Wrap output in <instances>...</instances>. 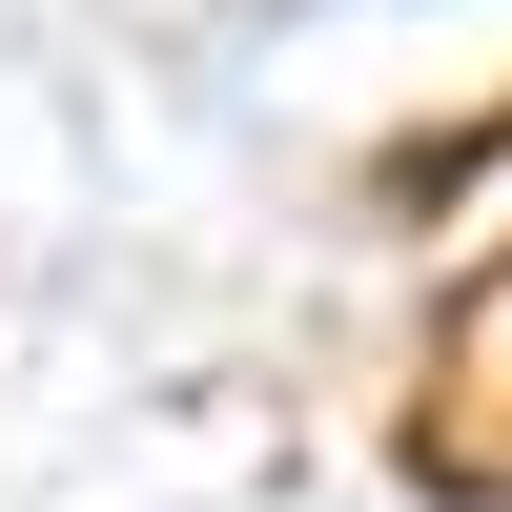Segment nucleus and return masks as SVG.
<instances>
[{"label": "nucleus", "instance_id": "obj_1", "mask_svg": "<svg viewBox=\"0 0 512 512\" xmlns=\"http://www.w3.org/2000/svg\"><path fill=\"white\" fill-rule=\"evenodd\" d=\"M410 492H451V512H512V246H492L472 287H451L431 369H410Z\"/></svg>", "mask_w": 512, "mask_h": 512}]
</instances>
